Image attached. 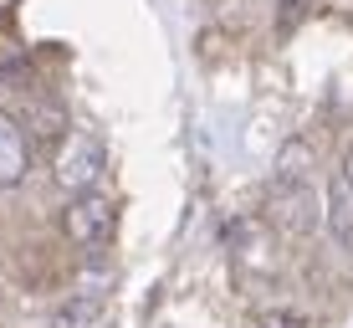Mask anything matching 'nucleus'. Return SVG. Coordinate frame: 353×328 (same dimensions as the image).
Listing matches in <instances>:
<instances>
[{
  "mask_svg": "<svg viewBox=\"0 0 353 328\" xmlns=\"http://www.w3.org/2000/svg\"><path fill=\"white\" fill-rule=\"evenodd\" d=\"M103 169H108L103 144H97L92 133H67V144L57 149L52 175H57V185H62L67 195H82V190L97 185V175H103Z\"/></svg>",
  "mask_w": 353,
  "mask_h": 328,
  "instance_id": "1",
  "label": "nucleus"
},
{
  "mask_svg": "<svg viewBox=\"0 0 353 328\" xmlns=\"http://www.w3.org/2000/svg\"><path fill=\"white\" fill-rule=\"evenodd\" d=\"M113 221H118V200L103 195V190H82V195H72V205H67L62 231L77 247H97V241L113 236Z\"/></svg>",
  "mask_w": 353,
  "mask_h": 328,
  "instance_id": "2",
  "label": "nucleus"
},
{
  "mask_svg": "<svg viewBox=\"0 0 353 328\" xmlns=\"http://www.w3.org/2000/svg\"><path fill=\"white\" fill-rule=\"evenodd\" d=\"M31 175V139L16 113L0 108V190H16Z\"/></svg>",
  "mask_w": 353,
  "mask_h": 328,
  "instance_id": "3",
  "label": "nucleus"
},
{
  "mask_svg": "<svg viewBox=\"0 0 353 328\" xmlns=\"http://www.w3.org/2000/svg\"><path fill=\"white\" fill-rule=\"evenodd\" d=\"M327 231L338 247H353V190L343 185V175L327 180Z\"/></svg>",
  "mask_w": 353,
  "mask_h": 328,
  "instance_id": "4",
  "label": "nucleus"
},
{
  "mask_svg": "<svg viewBox=\"0 0 353 328\" xmlns=\"http://www.w3.org/2000/svg\"><path fill=\"white\" fill-rule=\"evenodd\" d=\"M97 318H103V298L97 293H82L57 308V328H97Z\"/></svg>",
  "mask_w": 353,
  "mask_h": 328,
  "instance_id": "5",
  "label": "nucleus"
},
{
  "mask_svg": "<svg viewBox=\"0 0 353 328\" xmlns=\"http://www.w3.org/2000/svg\"><path fill=\"white\" fill-rule=\"evenodd\" d=\"M343 185L353 190V144H348V154H343Z\"/></svg>",
  "mask_w": 353,
  "mask_h": 328,
  "instance_id": "6",
  "label": "nucleus"
}]
</instances>
